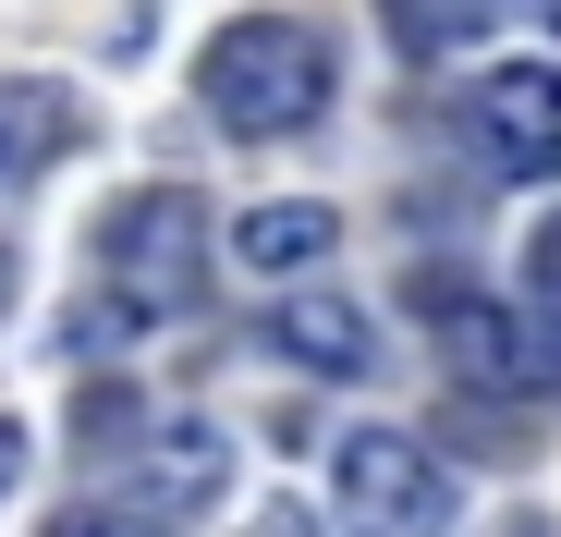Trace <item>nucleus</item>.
<instances>
[{
	"mask_svg": "<svg viewBox=\"0 0 561 537\" xmlns=\"http://www.w3.org/2000/svg\"><path fill=\"white\" fill-rule=\"evenodd\" d=\"M196 99L208 123H232L244 147H280V135H306L330 111V49L294 25V13H232L196 61Z\"/></svg>",
	"mask_w": 561,
	"mask_h": 537,
	"instance_id": "f257e3e1",
	"label": "nucleus"
},
{
	"mask_svg": "<svg viewBox=\"0 0 561 537\" xmlns=\"http://www.w3.org/2000/svg\"><path fill=\"white\" fill-rule=\"evenodd\" d=\"M415 318L439 330V367L489 403H561V306H501V294H463L415 268Z\"/></svg>",
	"mask_w": 561,
	"mask_h": 537,
	"instance_id": "f03ea898",
	"label": "nucleus"
},
{
	"mask_svg": "<svg viewBox=\"0 0 561 537\" xmlns=\"http://www.w3.org/2000/svg\"><path fill=\"white\" fill-rule=\"evenodd\" d=\"M99 256H111V282H123L147 318L196 306V294H208V256H220L208 196H196V184H135V196L99 220Z\"/></svg>",
	"mask_w": 561,
	"mask_h": 537,
	"instance_id": "7ed1b4c3",
	"label": "nucleus"
},
{
	"mask_svg": "<svg viewBox=\"0 0 561 537\" xmlns=\"http://www.w3.org/2000/svg\"><path fill=\"white\" fill-rule=\"evenodd\" d=\"M330 501L366 513V525H451V513H463V477L427 453V439H403V427H342Z\"/></svg>",
	"mask_w": 561,
	"mask_h": 537,
	"instance_id": "20e7f679",
	"label": "nucleus"
},
{
	"mask_svg": "<svg viewBox=\"0 0 561 537\" xmlns=\"http://www.w3.org/2000/svg\"><path fill=\"white\" fill-rule=\"evenodd\" d=\"M463 135H477L489 171H513V184H549V171H561V73H549V61H501V73H477Z\"/></svg>",
	"mask_w": 561,
	"mask_h": 537,
	"instance_id": "39448f33",
	"label": "nucleus"
},
{
	"mask_svg": "<svg viewBox=\"0 0 561 537\" xmlns=\"http://www.w3.org/2000/svg\"><path fill=\"white\" fill-rule=\"evenodd\" d=\"M220 489H232V439H220V427H147V439H135V513H147V525L208 513Z\"/></svg>",
	"mask_w": 561,
	"mask_h": 537,
	"instance_id": "423d86ee",
	"label": "nucleus"
},
{
	"mask_svg": "<svg viewBox=\"0 0 561 537\" xmlns=\"http://www.w3.org/2000/svg\"><path fill=\"white\" fill-rule=\"evenodd\" d=\"M330 244H342V220L318 196H268L232 220V268H256V282H306V268H330Z\"/></svg>",
	"mask_w": 561,
	"mask_h": 537,
	"instance_id": "0eeeda50",
	"label": "nucleus"
},
{
	"mask_svg": "<svg viewBox=\"0 0 561 537\" xmlns=\"http://www.w3.org/2000/svg\"><path fill=\"white\" fill-rule=\"evenodd\" d=\"M268 342L294 354V367H318V379H366L379 367V342H366V306H342V294H294L268 318Z\"/></svg>",
	"mask_w": 561,
	"mask_h": 537,
	"instance_id": "6e6552de",
	"label": "nucleus"
},
{
	"mask_svg": "<svg viewBox=\"0 0 561 537\" xmlns=\"http://www.w3.org/2000/svg\"><path fill=\"white\" fill-rule=\"evenodd\" d=\"M379 25H391V49H415V61H451V49H477V37L501 25V0H379Z\"/></svg>",
	"mask_w": 561,
	"mask_h": 537,
	"instance_id": "1a4fd4ad",
	"label": "nucleus"
},
{
	"mask_svg": "<svg viewBox=\"0 0 561 537\" xmlns=\"http://www.w3.org/2000/svg\"><path fill=\"white\" fill-rule=\"evenodd\" d=\"M135 439H147V391H135V379H85V391H73V453H85V465L135 453Z\"/></svg>",
	"mask_w": 561,
	"mask_h": 537,
	"instance_id": "9d476101",
	"label": "nucleus"
},
{
	"mask_svg": "<svg viewBox=\"0 0 561 537\" xmlns=\"http://www.w3.org/2000/svg\"><path fill=\"white\" fill-rule=\"evenodd\" d=\"M525 294H549V306H561V208L525 232Z\"/></svg>",
	"mask_w": 561,
	"mask_h": 537,
	"instance_id": "9b49d317",
	"label": "nucleus"
},
{
	"mask_svg": "<svg viewBox=\"0 0 561 537\" xmlns=\"http://www.w3.org/2000/svg\"><path fill=\"white\" fill-rule=\"evenodd\" d=\"M13 294H25V256H13V244H0V318H13Z\"/></svg>",
	"mask_w": 561,
	"mask_h": 537,
	"instance_id": "f8f14e48",
	"label": "nucleus"
},
{
	"mask_svg": "<svg viewBox=\"0 0 561 537\" xmlns=\"http://www.w3.org/2000/svg\"><path fill=\"white\" fill-rule=\"evenodd\" d=\"M13 465H25V427H0V489H13Z\"/></svg>",
	"mask_w": 561,
	"mask_h": 537,
	"instance_id": "ddd939ff",
	"label": "nucleus"
},
{
	"mask_svg": "<svg viewBox=\"0 0 561 537\" xmlns=\"http://www.w3.org/2000/svg\"><path fill=\"white\" fill-rule=\"evenodd\" d=\"M13 171H25V147H13V111H0V184H13Z\"/></svg>",
	"mask_w": 561,
	"mask_h": 537,
	"instance_id": "4468645a",
	"label": "nucleus"
},
{
	"mask_svg": "<svg viewBox=\"0 0 561 537\" xmlns=\"http://www.w3.org/2000/svg\"><path fill=\"white\" fill-rule=\"evenodd\" d=\"M549 13H561V0H549Z\"/></svg>",
	"mask_w": 561,
	"mask_h": 537,
	"instance_id": "2eb2a0df",
	"label": "nucleus"
}]
</instances>
